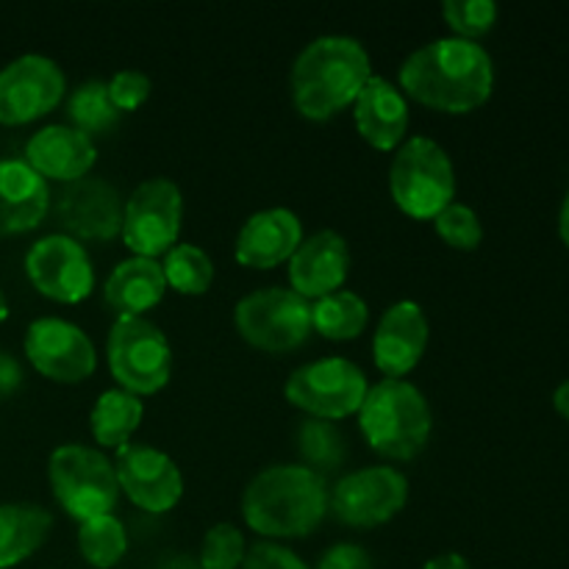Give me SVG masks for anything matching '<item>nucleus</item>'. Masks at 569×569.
Returning a JSON list of instances; mask_svg holds the SVG:
<instances>
[{
    "label": "nucleus",
    "instance_id": "obj_1",
    "mask_svg": "<svg viewBox=\"0 0 569 569\" xmlns=\"http://www.w3.org/2000/svg\"><path fill=\"white\" fill-rule=\"evenodd\" d=\"M398 87L406 100H415L426 109L470 114L492 98V56L483 44L470 39H433L409 53V59L400 64Z\"/></svg>",
    "mask_w": 569,
    "mask_h": 569
},
{
    "label": "nucleus",
    "instance_id": "obj_2",
    "mask_svg": "<svg viewBox=\"0 0 569 569\" xmlns=\"http://www.w3.org/2000/svg\"><path fill=\"white\" fill-rule=\"evenodd\" d=\"M370 78L372 61L359 39L342 33L317 37L292 64V103L306 120L326 122L350 109Z\"/></svg>",
    "mask_w": 569,
    "mask_h": 569
},
{
    "label": "nucleus",
    "instance_id": "obj_3",
    "mask_svg": "<svg viewBox=\"0 0 569 569\" xmlns=\"http://www.w3.org/2000/svg\"><path fill=\"white\" fill-rule=\"evenodd\" d=\"M328 515V483L303 465H272L242 492V517L264 539H303Z\"/></svg>",
    "mask_w": 569,
    "mask_h": 569
},
{
    "label": "nucleus",
    "instance_id": "obj_4",
    "mask_svg": "<svg viewBox=\"0 0 569 569\" xmlns=\"http://www.w3.org/2000/svg\"><path fill=\"white\" fill-rule=\"evenodd\" d=\"M361 437L383 459L411 461L426 450L433 415L422 389L406 378H381L359 409Z\"/></svg>",
    "mask_w": 569,
    "mask_h": 569
},
{
    "label": "nucleus",
    "instance_id": "obj_5",
    "mask_svg": "<svg viewBox=\"0 0 569 569\" xmlns=\"http://www.w3.org/2000/svg\"><path fill=\"white\" fill-rule=\"evenodd\" d=\"M389 194L411 220H437L456 203V170L448 150L431 137H411L389 167Z\"/></svg>",
    "mask_w": 569,
    "mask_h": 569
},
{
    "label": "nucleus",
    "instance_id": "obj_6",
    "mask_svg": "<svg viewBox=\"0 0 569 569\" xmlns=\"http://www.w3.org/2000/svg\"><path fill=\"white\" fill-rule=\"evenodd\" d=\"M48 481L56 503L78 522L111 515L120 500L114 461L89 445L70 442L56 448L48 461Z\"/></svg>",
    "mask_w": 569,
    "mask_h": 569
},
{
    "label": "nucleus",
    "instance_id": "obj_7",
    "mask_svg": "<svg viewBox=\"0 0 569 569\" xmlns=\"http://www.w3.org/2000/svg\"><path fill=\"white\" fill-rule=\"evenodd\" d=\"M106 361L117 387L137 398L161 392L172 378L170 339L148 317H117L106 339Z\"/></svg>",
    "mask_w": 569,
    "mask_h": 569
},
{
    "label": "nucleus",
    "instance_id": "obj_8",
    "mask_svg": "<svg viewBox=\"0 0 569 569\" xmlns=\"http://www.w3.org/2000/svg\"><path fill=\"white\" fill-rule=\"evenodd\" d=\"M233 328L239 337L264 353H292L309 342L311 303L292 289L264 287L244 295L233 306Z\"/></svg>",
    "mask_w": 569,
    "mask_h": 569
},
{
    "label": "nucleus",
    "instance_id": "obj_9",
    "mask_svg": "<svg viewBox=\"0 0 569 569\" xmlns=\"http://www.w3.org/2000/svg\"><path fill=\"white\" fill-rule=\"evenodd\" d=\"M367 389H370V381L359 365L342 356H331V359H317L298 367L287 378L283 398L306 417L337 422L359 415Z\"/></svg>",
    "mask_w": 569,
    "mask_h": 569
},
{
    "label": "nucleus",
    "instance_id": "obj_10",
    "mask_svg": "<svg viewBox=\"0 0 569 569\" xmlns=\"http://www.w3.org/2000/svg\"><path fill=\"white\" fill-rule=\"evenodd\" d=\"M183 194L170 178H148L122 206V242L133 256L159 259L181 237Z\"/></svg>",
    "mask_w": 569,
    "mask_h": 569
},
{
    "label": "nucleus",
    "instance_id": "obj_11",
    "mask_svg": "<svg viewBox=\"0 0 569 569\" xmlns=\"http://www.w3.org/2000/svg\"><path fill=\"white\" fill-rule=\"evenodd\" d=\"M409 500V481L395 467H361L328 492V511L342 526L378 528L395 520Z\"/></svg>",
    "mask_w": 569,
    "mask_h": 569
},
{
    "label": "nucleus",
    "instance_id": "obj_12",
    "mask_svg": "<svg viewBox=\"0 0 569 569\" xmlns=\"http://www.w3.org/2000/svg\"><path fill=\"white\" fill-rule=\"evenodd\" d=\"M67 78L53 59L26 53L0 70V126H28L64 100Z\"/></svg>",
    "mask_w": 569,
    "mask_h": 569
},
{
    "label": "nucleus",
    "instance_id": "obj_13",
    "mask_svg": "<svg viewBox=\"0 0 569 569\" xmlns=\"http://www.w3.org/2000/svg\"><path fill=\"white\" fill-rule=\"evenodd\" d=\"M26 276L53 303H81L94 289V267L87 248L67 233H48L26 253Z\"/></svg>",
    "mask_w": 569,
    "mask_h": 569
},
{
    "label": "nucleus",
    "instance_id": "obj_14",
    "mask_svg": "<svg viewBox=\"0 0 569 569\" xmlns=\"http://www.w3.org/2000/svg\"><path fill=\"white\" fill-rule=\"evenodd\" d=\"M28 361L39 376L56 383H81L98 370V350L83 328L59 317H39L22 339Z\"/></svg>",
    "mask_w": 569,
    "mask_h": 569
},
{
    "label": "nucleus",
    "instance_id": "obj_15",
    "mask_svg": "<svg viewBox=\"0 0 569 569\" xmlns=\"http://www.w3.org/2000/svg\"><path fill=\"white\" fill-rule=\"evenodd\" d=\"M117 483L137 509L148 515H167L183 498V476L172 456L153 445H133L117 450L114 456Z\"/></svg>",
    "mask_w": 569,
    "mask_h": 569
},
{
    "label": "nucleus",
    "instance_id": "obj_16",
    "mask_svg": "<svg viewBox=\"0 0 569 569\" xmlns=\"http://www.w3.org/2000/svg\"><path fill=\"white\" fill-rule=\"evenodd\" d=\"M122 206L114 183L87 176L67 183L56 200V217L76 242H109L122 231Z\"/></svg>",
    "mask_w": 569,
    "mask_h": 569
},
{
    "label": "nucleus",
    "instance_id": "obj_17",
    "mask_svg": "<svg viewBox=\"0 0 569 569\" xmlns=\"http://www.w3.org/2000/svg\"><path fill=\"white\" fill-rule=\"evenodd\" d=\"M428 317L415 300L392 303L372 333V359L383 378H406L422 361L428 348Z\"/></svg>",
    "mask_w": 569,
    "mask_h": 569
},
{
    "label": "nucleus",
    "instance_id": "obj_18",
    "mask_svg": "<svg viewBox=\"0 0 569 569\" xmlns=\"http://www.w3.org/2000/svg\"><path fill=\"white\" fill-rule=\"evenodd\" d=\"M348 276L350 248L337 231H317L303 237L300 248L289 259V289L309 303L345 289Z\"/></svg>",
    "mask_w": 569,
    "mask_h": 569
},
{
    "label": "nucleus",
    "instance_id": "obj_19",
    "mask_svg": "<svg viewBox=\"0 0 569 569\" xmlns=\"http://www.w3.org/2000/svg\"><path fill=\"white\" fill-rule=\"evenodd\" d=\"M303 242V222L292 209H261L248 217L237 233L233 259L248 270H276L289 264Z\"/></svg>",
    "mask_w": 569,
    "mask_h": 569
},
{
    "label": "nucleus",
    "instance_id": "obj_20",
    "mask_svg": "<svg viewBox=\"0 0 569 569\" xmlns=\"http://www.w3.org/2000/svg\"><path fill=\"white\" fill-rule=\"evenodd\" d=\"M98 161L94 139L72 126H44L26 142V164L44 181L72 183L87 178Z\"/></svg>",
    "mask_w": 569,
    "mask_h": 569
},
{
    "label": "nucleus",
    "instance_id": "obj_21",
    "mask_svg": "<svg viewBox=\"0 0 569 569\" xmlns=\"http://www.w3.org/2000/svg\"><path fill=\"white\" fill-rule=\"evenodd\" d=\"M353 122L359 137L370 148L389 153L400 148L409 133V100L398 83L372 76L353 103Z\"/></svg>",
    "mask_w": 569,
    "mask_h": 569
},
{
    "label": "nucleus",
    "instance_id": "obj_22",
    "mask_svg": "<svg viewBox=\"0 0 569 569\" xmlns=\"http://www.w3.org/2000/svg\"><path fill=\"white\" fill-rule=\"evenodd\" d=\"M50 187L26 159H0V237L28 233L48 217Z\"/></svg>",
    "mask_w": 569,
    "mask_h": 569
},
{
    "label": "nucleus",
    "instance_id": "obj_23",
    "mask_svg": "<svg viewBox=\"0 0 569 569\" xmlns=\"http://www.w3.org/2000/svg\"><path fill=\"white\" fill-rule=\"evenodd\" d=\"M164 295L167 281L161 264L142 256L120 261L103 283V300L117 317H144Z\"/></svg>",
    "mask_w": 569,
    "mask_h": 569
},
{
    "label": "nucleus",
    "instance_id": "obj_24",
    "mask_svg": "<svg viewBox=\"0 0 569 569\" xmlns=\"http://www.w3.org/2000/svg\"><path fill=\"white\" fill-rule=\"evenodd\" d=\"M53 531V515L39 503H0V569L31 559Z\"/></svg>",
    "mask_w": 569,
    "mask_h": 569
},
{
    "label": "nucleus",
    "instance_id": "obj_25",
    "mask_svg": "<svg viewBox=\"0 0 569 569\" xmlns=\"http://www.w3.org/2000/svg\"><path fill=\"white\" fill-rule=\"evenodd\" d=\"M144 417V403L137 395L126 392V389L114 387L100 392L94 400L92 411H89V428H92L94 442L100 450H120L131 442L133 433L139 431Z\"/></svg>",
    "mask_w": 569,
    "mask_h": 569
},
{
    "label": "nucleus",
    "instance_id": "obj_26",
    "mask_svg": "<svg viewBox=\"0 0 569 569\" xmlns=\"http://www.w3.org/2000/svg\"><path fill=\"white\" fill-rule=\"evenodd\" d=\"M367 322H370V309L365 298L350 289H339L311 303V331H317L328 342L359 339L367 331Z\"/></svg>",
    "mask_w": 569,
    "mask_h": 569
},
{
    "label": "nucleus",
    "instance_id": "obj_27",
    "mask_svg": "<svg viewBox=\"0 0 569 569\" xmlns=\"http://www.w3.org/2000/svg\"><path fill=\"white\" fill-rule=\"evenodd\" d=\"M78 553L89 567L111 569L128 553V531L120 517L100 515L78 522Z\"/></svg>",
    "mask_w": 569,
    "mask_h": 569
},
{
    "label": "nucleus",
    "instance_id": "obj_28",
    "mask_svg": "<svg viewBox=\"0 0 569 569\" xmlns=\"http://www.w3.org/2000/svg\"><path fill=\"white\" fill-rule=\"evenodd\" d=\"M67 117L76 131L94 139L114 131L122 114L111 103L106 81H87L72 89L70 100H67Z\"/></svg>",
    "mask_w": 569,
    "mask_h": 569
},
{
    "label": "nucleus",
    "instance_id": "obj_29",
    "mask_svg": "<svg viewBox=\"0 0 569 569\" xmlns=\"http://www.w3.org/2000/svg\"><path fill=\"white\" fill-rule=\"evenodd\" d=\"M295 442H298L300 465L309 467L322 478H326V472H337L345 465V456H348L342 431L328 420L306 417L300 422Z\"/></svg>",
    "mask_w": 569,
    "mask_h": 569
},
{
    "label": "nucleus",
    "instance_id": "obj_30",
    "mask_svg": "<svg viewBox=\"0 0 569 569\" xmlns=\"http://www.w3.org/2000/svg\"><path fill=\"white\" fill-rule=\"evenodd\" d=\"M161 272H164L167 289H176L178 295H189L198 298L206 295L214 283V261L198 244H176L170 253H164L161 261Z\"/></svg>",
    "mask_w": 569,
    "mask_h": 569
},
{
    "label": "nucleus",
    "instance_id": "obj_31",
    "mask_svg": "<svg viewBox=\"0 0 569 569\" xmlns=\"http://www.w3.org/2000/svg\"><path fill=\"white\" fill-rule=\"evenodd\" d=\"M442 17L453 37L478 42L498 22V3L492 0H448L442 3Z\"/></svg>",
    "mask_w": 569,
    "mask_h": 569
},
{
    "label": "nucleus",
    "instance_id": "obj_32",
    "mask_svg": "<svg viewBox=\"0 0 569 569\" xmlns=\"http://www.w3.org/2000/svg\"><path fill=\"white\" fill-rule=\"evenodd\" d=\"M248 545L242 531L231 522H217L206 531L200 545V569H242Z\"/></svg>",
    "mask_w": 569,
    "mask_h": 569
},
{
    "label": "nucleus",
    "instance_id": "obj_33",
    "mask_svg": "<svg viewBox=\"0 0 569 569\" xmlns=\"http://www.w3.org/2000/svg\"><path fill=\"white\" fill-rule=\"evenodd\" d=\"M433 231L439 233L448 248L453 250H478V244L483 242V226H481V217L476 214V209L465 203H450L442 214H437L433 220Z\"/></svg>",
    "mask_w": 569,
    "mask_h": 569
},
{
    "label": "nucleus",
    "instance_id": "obj_34",
    "mask_svg": "<svg viewBox=\"0 0 569 569\" xmlns=\"http://www.w3.org/2000/svg\"><path fill=\"white\" fill-rule=\"evenodd\" d=\"M106 87H109V98L120 114H126V111H137L139 106L150 98V92H153V81H150L148 72L142 70L114 72V76L106 81Z\"/></svg>",
    "mask_w": 569,
    "mask_h": 569
},
{
    "label": "nucleus",
    "instance_id": "obj_35",
    "mask_svg": "<svg viewBox=\"0 0 569 569\" xmlns=\"http://www.w3.org/2000/svg\"><path fill=\"white\" fill-rule=\"evenodd\" d=\"M242 569H311L295 550L278 542H259L248 550Z\"/></svg>",
    "mask_w": 569,
    "mask_h": 569
},
{
    "label": "nucleus",
    "instance_id": "obj_36",
    "mask_svg": "<svg viewBox=\"0 0 569 569\" xmlns=\"http://www.w3.org/2000/svg\"><path fill=\"white\" fill-rule=\"evenodd\" d=\"M317 569H372V559L361 545L339 542L320 556Z\"/></svg>",
    "mask_w": 569,
    "mask_h": 569
},
{
    "label": "nucleus",
    "instance_id": "obj_37",
    "mask_svg": "<svg viewBox=\"0 0 569 569\" xmlns=\"http://www.w3.org/2000/svg\"><path fill=\"white\" fill-rule=\"evenodd\" d=\"M20 383H22L20 361H17L14 356H9L0 350V398H9V395H14L17 389H20Z\"/></svg>",
    "mask_w": 569,
    "mask_h": 569
},
{
    "label": "nucleus",
    "instance_id": "obj_38",
    "mask_svg": "<svg viewBox=\"0 0 569 569\" xmlns=\"http://www.w3.org/2000/svg\"><path fill=\"white\" fill-rule=\"evenodd\" d=\"M422 569H470V561H467L461 553H442L428 559Z\"/></svg>",
    "mask_w": 569,
    "mask_h": 569
},
{
    "label": "nucleus",
    "instance_id": "obj_39",
    "mask_svg": "<svg viewBox=\"0 0 569 569\" xmlns=\"http://www.w3.org/2000/svg\"><path fill=\"white\" fill-rule=\"evenodd\" d=\"M553 406L556 411H559V415L569 422V381L561 383V387L553 392Z\"/></svg>",
    "mask_w": 569,
    "mask_h": 569
},
{
    "label": "nucleus",
    "instance_id": "obj_40",
    "mask_svg": "<svg viewBox=\"0 0 569 569\" xmlns=\"http://www.w3.org/2000/svg\"><path fill=\"white\" fill-rule=\"evenodd\" d=\"M559 237L569 250V192H567L565 203H561V211H559Z\"/></svg>",
    "mask_w": 569,
    "mask_h": 569
},
{
    "label": "nucleus",
    "instance_id": "obj_41",
    "mask_svg": "<svg viewBox=\"0 0 569 569\" xmlns=\"http://www.w3.org/2000/svg\"><path fill=\"white\" fill-rule=\"evenodd\" d=\"M6 317H9V300H6L3 289H0V322H6Z\"/></svg>",
    "mask_w": 569,
    "mask_h": 569
}]
</instances>
